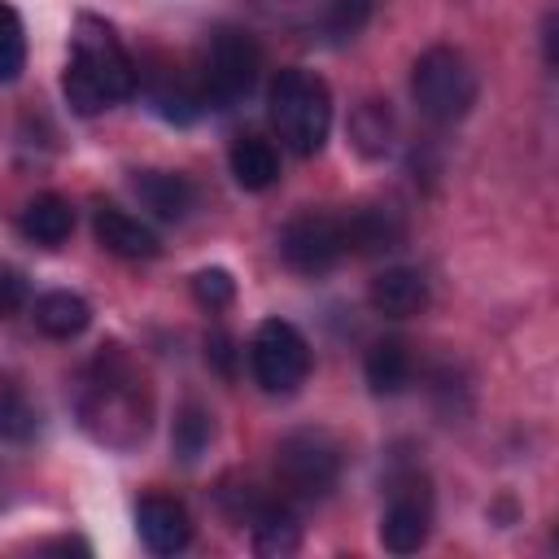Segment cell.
<instances>
[{
	"mask_svg": "<svg viewBox=\"0 0 559 559\" xmlns=\"http://www.w3.org/2000/svg\"><path fill=\"white\" fill-rule=\"evenodd\" d=\"M341 223H345V245L358 253H384V249H397L402 240V223L384 205H358Z\"/></svg>",
	"mask_w": 559,
	"mask_h": 559,
	"instance_id": "2e32d148",
	"label": "cell"
},
{
	"mask_svg": "<svg viewBox=\"0 0 559 559\" xmlns=\"http://www.w3.org/2000/svg\"><path fill=\"white\" fill-rule=\"evenodd\" d=\"M349 140L362 157H384L389 144H393V118H389V105L384 100H362L349 118Z\"/></svg>",
	"mask_w": 559,
	"mask_h": 559,
	"instance_id": "ffe728a7",
	"label": "cell"
},
{
	"mask_svg": "<svg viewBox=\"0 0 559 559\" xmlns=\"http://www.w3.org/2000/svg\"><path fill=\"white\" fill-rule=\"evenodd\" d=\"M210 358H214L223 371H231V341H227L223 332H214V336H210Z\"/></svg>",
	"mask_w": 559,
	"mask_h": 559,
	"instance_id": "4316f807",
	"label": "cell"
},
{
	"mask_svg": "<svg viewBox=\"0 0 559 559\" xmlns=\"http://www.w3.org/2000/svg\"><path fill=\"white\" fill-rule=\"evenodd\" d=\"M35 428H39L35 406H31L17 389L0 384V441H4V445H22V441L35 437Z\"/></svg>",
	"mask_w": 559,
	"mask_h": 559,
	"instance_id": "7402d4cb",
	"label": "cell"
},
{
	"mask_svg": "<svg viewBox=\"0 0 559 559\" xmlns=\"http://www.w3.org/2000/svg\"><path fill=\"white\" fill-rule=\"evenodd\" d=\"M192 297H197L205 310H223V306H231V297H236V280H231V271H223V266H205V271H197V275H192Z\"/></svg>",
	"mask_w": 559,
	"mask_h": 559,
	"instance_id": "d4e9b609",
	"label": "cell"
},
{
	"mask_svg": "<svg viewBox=\"0 0 559 559\" xmlns=\"http://www.w3.org/2000/svg\"><path fill=\"white\" fill-rule=\"evenodd\" d=\"M22 66H26V31H22L17 9L0 0V83L17 79Z\"/></svg>",
	"mask_w": 559,
	"mask_h": 559,
	"instance_id": "603a6c76",
	"label": "cell"
},
{
	"mask_svg": "<svg viewBox=\"0 0 559 559\" xmlns=\"http://www.w3.org/2000/svg\"><path fill=\"white\" fill-rule=\"evenodd\" d=\"M135 528H140V542H144L153 555H179V550L192 542L188 507H183L179 498H166V493L140 498V507H135Z\"/></svg>",
	"mask_w": 559,
	"mask_h": 559,
	"instance_id": "30bf717a",
	"label": "cell"
},
{
	"mask_svg": "<svg viewBox=\"0 0 559 559\" xmlns=\"http://www.w3.org/2000/svg\"><path fill=\"white\" fill-rule=\"evenodd\" d=\"M135 83H140V66L131 61V52L114 35V26L83 13L74 22L70 61H66V74H61V92H66L70 109L92 118V114L127 100L135 92Z\"/></svg>",
	"mask_w": 559,
	"mask_h": 559,
	"instance_id": "7a4b0ae2",
	"label": "cell"
},
{
	"mask_svg": "<svg viewBox=\"0 0 559 559\" xmlns=\"http://www.w3.org/2000/svg\"><path fill=\"white\" fill-rule=\"evenodd\" d=\"M345 253H349V245H345V223H341L336 214L306 210V214L288 218L284 231H280V258H284L297 275H323V271H332Z\"/></svg>",
	"mask_w": 559,
	"mask_h": 559,
	"instance_id": "9c48e42d",
	"label": "cell"
},
{
	"mask_svg": "<svg viewBox=\"0 0 559 559\" xmlns=\"http://www.w3.org/2000/svg\"><path fill=\"white\" fill-rule=\"evenodd\" d=\"M79 419H83V432L109 450H135L148 437L153 389L140 362L122 345H109L92 358L79 393Z\"/></svg>",
	"mask_w": 559,
	"mask_h": 559,
	"instance_id": "6da1fadb",
	"label": "cell"
},
{
	"mask_svg": "<svg viewBox=\"0 0 559 559\" xmlns=\"http://www.w3.org/2000/svg\"><path fill=\"white\" fill-rule=\"evenodd\" d=\"M411 96H415V109L437 122V127H450L459 122L472 105H476V70L467 66V57L459 48H428L415 70H411Z\"/></svg>",
	"mask_w": 559,
	"mask_h": 559,
	"instance_id": "5b68a950",
	"label": "cell"
},
{
	"mask_svg": "<svg viewBox=\"0 0 559 559\" xmlns=\"http://www.w3.org/2000/svg\"><path fill=\"white\" fill-rule=\"evenodd\" d=\"M131 192L162 223H179L192 210V197H197L192 183L183 175H175V170H135L131 175Z\"/></svg>",
	"mask_w": 559,
	"mask_h": 559,
	"instance_id": "7c38bea8",
	"label": "cell"
},
{
	"mask_svg": "<svg viewBox=\"0 0 559 559\" xmlns=\"http://www.w3.org/2000/svg\"><path fill=\"white\" fill-rule=\"evenodd\" d=\"M210 437H214L210 411L197 406V402H188V406L179 411V419H175V454H179V463H197V459L205 454Z\"/></svg>",
	"mask_w": 559,
	"mask_h": 559,
	"instance_id": "44dd1931",
	"label": "cell"
},
{
	"mask_svg": "<svg viewBox=\"0 0 559 559\" xmlns=\"http://www.w3.org/2000/svg\"><path fill=\"white\" fill-rule=\"evenodd\" d=\"M262 74V48L249 31L223 26L205 39L201 52V70H197V92L205 109H236L240 100H249V92L258 87Z\"/></svg>",
	"mask_w": 559,
	"mask_h": 559,
	"instance_id": "277c9868",
	"label": "cell"
},
{
	"mask_svg": "<svg viewBox=\"0 0 559 559\" xmlns=\"http://www.w3.org/2000/svg\"><path fill=\"white\" fill-rule=\"evenodd\" d=\"M371 4L376 0H328V13H323V35L328 39H354L362 26H367V17H371Z\"/></svg>",
	"mask_w": 559,
	"mask_h": 559,
	"instance_id": "cb8c5ba5",
	"label": "cell"
},
{
	"mask_svg": "<svg viewBox=\"0 0 559 559\" xmlns=\"http://www.w3.org/2000/svg\"><path fill=\"white\" fill-rule=\"evenodd\" d=\"M432 533V493L424 472L406 467L389 480V507L380 515V542L393 555H415Z\"/></svg>",
	"mask_w": 559,
	"mask_h": 559,
	"instance_id": "ba28073f",
	"label": "cell"
},
{
	"mask_svg": "<svg viewBox=\"0 0 559 559\" xmlns=\"http://www.w3.org/2000/svg\"><path fill=\"white\" fill-rule=\"evenodd\" d=\"M26 306V275L9 262H0V319L17 314Z\"/></svg>",
	"mask_w": 559,
	"mask_h": 559,
	"instance_id": "484cf974",
	"label": "cell"
},
{
	"mask_svg": "<svg viewBox=\"0 0 559 559\" xmlns=\"http://www.w3.org/2000/svg\"><path fill=\"white\" fill-rule=\"evenodd\" d=\"M31 319H35V328H39L44 336L70 341V336H79V332L92 323V306H87L79 293H70V288H52V293L35 297Z\"/></svg>",
	"mask_w": 559,
	"mask_h": 559,
	"instance_id": "9a60e30c",
	"label": "cell"
},
{
	"mask_svg": "<svg viewBox=\"0 0 559 559\" xmlns=\"http://www.w3.org/2000/svg\"><path fill=\"white\" fill-rule=\"evenodd\" d=\"M371 306L384 319H411L428 306V280L411 266H389L371 280Z\"/></svg>",
	"mask_w": 559,
	"mask_h": 559,
	"instance_id": "4fadbf2b",
	"label": "cell"
},
{
	"mask_svg": "<svg viewBox=\"0 0 559 559\" xmlns=\"http://www.w3.org/2000/svg\"><path fill=\"white\" fill-rule=\"evenodd\" d=\"M249 367L266 393L288 397L310 376V345L288 319H262L249 341Z\"/></svg>",
	"mask_w": 559,
	"mask_h": 559,
	"instance_id": "52a82bcc",
	"label": "cell"
},
{
	"mask_svg": "<svg viewBox=\"0 0 559 559\" xmlns=\"http://www.w3.org/2000/svg\"><path fill=\"white\" fill-rule=\"evenodd\" d=\"M17 227H22L26 240H35V245H44V249H57V245L70 240V231H74V210H70L66 197L39 192V197H31V201L22 205Z\"/></svg>",
	"mask_w": 559,
	"mask_h": 559,
	"instance_id": "5bb4252c",
	"label": "cell"
},
{
	"mask_svg": "<svg viewBox=\"0 0 559 559\" xmlns=\"http://www.w3.org/2000/svg\"><path fill=\"white\" fill-rule=\"evenodd\" d=\"M275 476L280 489L301 498V502H319L336 489L341 480V445L332 432L323 428H297L275 445Z\"/></svg>",
	"mask_w": 559,
	"mask_h": 559,
	"instance_id": "8992f818",
	"label": "cell"
},
{
	"mask_svg": "<svg viewBox=\"0 0 559 559\" xmlns=\"http://www.w3.org/2000/svg\"><path fill=\"white\" fill-rule=\"evenodd\" d=\"M362 376L371 384V393L389 397V393H402L411 384V349L402 336H380L367 358H362Z\"/></svg>",
	"mask_w": 559,
	"mask_h": 559,
	"instance_id": "e0dca14e",
	"label": "cell"
},
{
	"mask_svg": "<svg viewBox=\"0 0 559 559\" xmlns=\"http://www.w3.org/2000/svg\"><path fill=\"white\" fill-rule=\"evenodd\" d=\"M92 231L100 240V249L118 253V258H157V236L148 223H140L135 214L118 210V205H96V218H92Z\"/></svg>",
	"mask_w": 559,
	"mask_h": 559,
	"instance_id": "8fae6325",
	"label": "cell"
},
{
	"mask_svg": "<svg viewBox=\"0 0 559 559\" xmlns=\"http://www.w3.org/2000/svg\"><path fill=\"white\" fill-rule=\"evenodd\" d=\"M266 114H271V127H275V135L284 140L288 153L314 157L328 144V131H332V92L314 70L288 66L271 79Z\"/></svg>",
	"mask_w": 559,
	"mask_h": 559,
	"instance_id": "3957f363",
	"label": "cell"
},
{
	"mask_svg": "<svg viewBox=\"0 0 559 559\" xmlns=\"http://www.w3.org/2000/svg\"><path fill=\"white\" fill-rule=\"evenodd\" d=\"M227 162H231V175L245 192H266L280 179V157H275L271 140H262V135H240L231 144Z\"/></svg>",
	"mask_w": 559,
	"mask_h": 559,
	"instance_id": "ac0fdd59",
	"label": "cell"
},
{
	"mask_svg": "<svg viewBox=\"0 0 559 559\" xmlns=\"http://www.w3.org/2000/svg\"><path fill=\"white\" fill-rule=\"evenodd\" d=\"M249 524H253V550L258 555L280 559V555H293L301 546V524L284 502H262L249 515Z\"/></svg>",
	"mask_w": 559,
	"mask_h": 559,
	"instance_id": "d6986e66",
	"label": "cell"
}]
</instances>
